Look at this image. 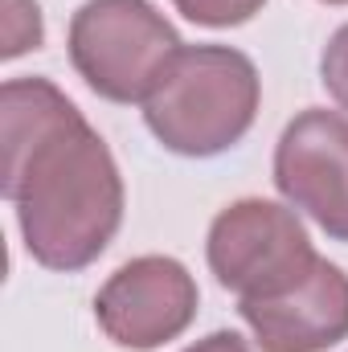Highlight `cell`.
<instances>
[{
	"instance_id": "12",
	"label": "cell",
	"mask_w": 348,
	"mask_h": 352,
	"mask_svg": "<svg viewBox=\"0 0 348 352\" xmlns=\"http://www.w3.org/2000/svg\"><path fill=\"white\" fill-rule=\"evenodd\" d=\"M324 4H348V0H324Z\"/></svg>"
},
{
	"instance_id": "7",
	"label": "cell",
	"mask_w": 348,
	"mask_h": 352,
	"mask_svg": "<svg viewBox=\"0 0 348 352\" xmlns=\"http://www.w3.org/2000/svg\"><path fill=\"white\" fill-rule=\"evenodd\" d=\"M238 316L262 352H324L348 340V274L320 258L299 287L274 299H242Z\"/></svg>"
},
{
	"instance_id": "10",
	"label": "cell",
	"mask_w": 348,
	"mask_h": 352,
	"mask_svg": "<svg viewBox=\"0 0 348 352\" xmlns=\"http://www.w3.org/2000/svg\"><path fill=\"white\" fill-rule=\"evenodd\" d=\"M320 82H324V90L348 111V25H340V29L328 37V45H324Z\"/></svg>"
},
{
	"instance_id": "11",
	"label": "cell",
	"mask_w": 348,
	"mask_h": 352,
	"mask_svg": "<svg viewBox=\"0 0 348 352\" xmlns=\"http://www.w3.org/2000/svg\"><path fill=\"white\" fill-rule=\"evenodd\" d=\"M184 352H262V349H254L242 332H209L205 340L188 344Z\"/></svg>"
},
{
	"instance_id": "9",
	"label": "cell",
	"mask_w": 348,
	"mask_h": 352,
	"mask_svg": "<svg viewBox=\"0 0 348 352\" xmlns=\"http://www.w3.org/2000/svg\"><path fill=\"white\" fill-rule=\"evenodd\" d=\"M41 41H45V25H41L37 0H8V16H4V58H21L29 50H41Z\"/></svg>"
},
{
	"instance_id": "1",
	"label": "cell",
	"mask_w": 348,
	"mask_h": 352,
	"mask_svg": "<svg viewBox=\"0 0 348 352\" xmlns=\"http://www.w3.org/2000/svg\"><path fill=\"white\" fill-rule=\"evenodd\" d=\"M4 201L29 258L45 270L90 266L123 226V176L107 140L50 78L0 90Z\"/></svg>"
},
{
	"instance_id": "4",
	"label": "cell",
	"mask_w": 348,
	"mask_h": 352,
	"mask_svg": "<svg viewBox=\"0 0 348 352\" xmlns=\"http://www.w3.org/2000/svg\"><path fill=\"white\" fill-rule=\"evenodd\" d=\"M205 258L213 278L234 291L238 303L287 295L320 263L299 213L262 197H242L213 217Z\"/></svg>"
},
{
	"instance_id": "2",
	"label": "cell",
	"mask_w": 348,
	"mask_h": 352,
	"mask_svg": "<svg viewBox=\"0 0 348 352\" xmlns=\"http://www.w3.org/2000/svg\"><path fill=\"white\" fill-rule=\"evenodd\" d=\"M262 78L234 45H184L144 102L148 131L176 156L209 160L246 140L259 119Z\"/></svg>"
},
{
	"instance_id": "8",
	"label": "cell",
	"mask_w": 348,
	"mask_h": 352,
	"mask_svg": "<svg viewBox=\"0 0 348 352\" xmlns=\"http://www.w3.org/2000/svg\"><path fill=\"white\" fill-rule=\"evenodd\" d=\"M266 0H173V8L193 21V25H205V29H234V25H246L250 16H259Z\"/></svg>"
},
{
	"instance_id": "3",
	"label": "cell",
	"mask_w": 348,
	"mask_h": 352,
	"mask_svg": "<svg viewBox=\"0 0 348 352\" xmlns=\"http://www.w3.org/2000/svg\"><path fill=\"white\" fill-rule=\"evenodd\" d=\"M66 50L70 66L98 98L144 107L184 41L148 0H87L70 16Z\"/></svg>"
},
{
	"instance_id": "6",
	"label": "cell",
	"mask_w": 348,
	"mask_h": 352,
	"mask_svg": "<svg viewBox=\"0 0 348 352\" xmlns=\"http://www.w3.org/2000/svg\"><path fill=\"white\" fill-rule=\"evenodd\" d=\"M274 188L332 242H348V119L340 111L295 115L274 144Z\"/></svg>"
},
{
	"instance_id": "5",
	"label": "cell",
	"mask_w": 348,
	"mask_h": 352,
	"mask_svg": "<svg viewBox=\"0 0 348 352\" xmlns=\"http://www.w3.org/2000/svg\"><path fill=\"white\" fill-rule=\"evenodd\" d=\"M197 278L168 254H144L123 263L94 295V320L119 349L152 352L188 332L197 320Z\"/></svg>"
}]
</instances>
